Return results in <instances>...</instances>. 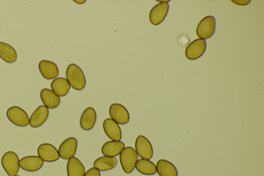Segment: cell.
I'll return each instance as SVG.
<instances>
[{
	"mask_svg": "<svg viewBox=\"0 0 264 176\" xmlns=\"http://www.w3.org/2000/svg\"><path fill=\"white\" fill-rule=\"evenodd\" d=\"M67 80L72 89L81 91L85 87L86 81L85 75L81 68L74 64H71L67 68Z\"/></svg>",
	"mask_w": 264,
	"mask_h": 176,
	"instance_id": "cell-1",
	"label": "cell"
},
{
	"mask_svg": "<svg viewBox=\"0 0 264 176\" xmlns=\"http://www.w3.org/2000/svg\"><path fill=\"white\" fill-rule=\"evenodd\" d=\"M121 167L126 174L131 173L135 169L137 162L139 160L138 155L132 147L125 148L120 154Z\"/></svg>",
	"mask_w": 264,
	"mask_h": 176,
	"instance_id": "cell-2",
	"label": "cell"
},
{
	"mask_svg": "<svg viewBox=\"0 0 264 176\" xmlns=\"http://www.w3.org/2000/svg\"><path fill=\"white\" fill-rule=\"evenodd\" d=\"M216 23L214 17L209 16L204 18L197 28V35L200 39L207 40L211 37L216 30Z\"/></svg>",
	"mask_w": 264,
	"mask_h": 176,
	"instance_id": "cell-3",
	"label": "cell"
},
{
	"mask_svg": "<svg viewBox=\"0 0 264 176\" xmlns=\"http://www.w3.org/2000/svg\"><path fill=\"white\" fill-rule=\"evenodd\" d=\"M1 164L9 176H16L20 168L18 156L12 151L4 154L1 159Z\"/></svg>",
	"mask_w": 264,
	"mask_h": 176,
	"instance_id": "cell-4",
	"label": "cell"
},
{
	"mask_svg": "<svg viewBox=\"0 0 264 176\" xmlns=\"http://www.w3.org/2000/svg\"><path fill=\"white\" fill-rule=\"evenodd\" d=\"M6 115L9 121L17 126L24 127L30 124V119L26 112L18 106H14L9 108Z\"/></svg>",
	"mask_w": 264,
	"mask_h": 176,
	"instance_id": "cell-5",
	"label": "cell"
},
{
	"mask_svg": "<svg viewBox=\"0 0 264 176\" xmlns=\"http://www.w3.org/2000/svg\"><path fill=\"white\" fill-rule=\"evenodd\" d=\"M135 151L142 159L150 160L152 158L153 151L150 141L143 135H139L135 143Z\"/></svg>",
	"mask_w": 264,
	"mask_h": 176,
	"instance_id": "cell-6",
	"label": "cell"
},
{
	"mask_svg": "<svg viewBox=\"0 0 264 176\" xmlns=\"http://www.w3.org/2000/svg\"><path fill=\"white\" fill-rule=\"evenodd\" d=\"M109 114L111 119L119 125H124L129 122V113L121 104H112L110 107Z\"/></svg>",
	"mask_w": 264,
	"mask_h": 176,
	"instance_id": "cell-7",
	"label": "cell"
},
{
	"mask_svg": "<svg viewBox=\"0 0 264 176\" xmlns=\"http://www.w3.org/2000/svg\"><path fill=\"white\" fill-rule=\"evenodd\" d=\"M207 48V43L202 39H197L191 43L185 50V55L188 59H198L204 53Z\"/></svg>",
	"mask_w": 264,
	"mask_h": 176,
	"instance_id": "cell-8",
	"label": "cell"
},
{
	"mask_svg": "<svg viewBox=\"0 0 264 176\" xmlns=\"http://www.w3.org/2000/svg\"><path fill=\"white\" fill-rule=\"evenodd\" d=\"M38 156L46 162H53L59 160L60 156L55 147L49 143H44L37 149Z\"/></svg>",
	"mask_w": 264,
	"mask_h": 176,
	"instance_id": "cell-9",
	"label": "cell"
},
{
	"mask_svg": "<svg viewBox=\"0 0 264 176\" xmlns=\"http://www.w3.org/2000/svg\"><path fill=\"white\" fill-rule=\"evenodd\" d=\"M169 5L165 2H161L153 7L149 14V20L154 25L161 24L167 16Z\"/></svg>",
	"mask_w": 264,
	"mask_h": 176,
	"instance_id": "cell-10",
	"label": "cell"
},
{
	"mask_svg": "<svg viewBox=\"0 0 264 176\" xmlns=\"http://www.w3.org/2000/svg\"><path fill=\"white\" fill-rule=\"evenodd\" d=\"M77 149V141L74 137L64 140L58 149V153L62 159L68 160L73 157Z\"/></svg>",
	"mask_w": 264,
	"mask_h": 176,
	"instance_id": "cell-11",
	"label": "cell"
},
{
	"mask_svg": "<svg viewBox=\"0 0 264 176\" xmlns=\"http://www.w3.org/2000/svg\"><path fill=\"white\" fill-rule=\"evenodd\" d=\"M44 161L39 156H27L19 160V166L24 171L36 172L41 169Z\"/></svg>",
	"mask_w": 264,
	"mask_h": 176,
	"instance_id": "cell-12",
	"label": "cell"
},
{
	"mask_svg": "<svg viewBox=\"0 0 264 176\" xmlns=\"http://www.w3.org/2000/svg\"><path fill=\"white\" fill-rule=\"evenodd\" d=\"M103 128L105 134L114 141H120L122 132L120 126L111 119H106L103 124Z\"/></svg>",
	"mask_w": 264,
	"mask_h": 176,
	"instance_id": "cell-13",
	"label": "cell"
},
{
	"mask_svg": "<svg viewBox=\"0 0 264 176\" xmlns=\"http://www.w3.org/2000/svg\"><path fill=\"white\" fill-rule=\"evenodd\" d=\"M49 111L45 105L38 106L32 113L30 119V125L36 128L42 126L47 120Z\"/></svg>",
	"mask_w": 264,
	"mask_h": 176,
	"instance_id": "cell-14",
	"label": "cell"
},
{
	"mask_svg": "<svg viewBox=\"0 0 264 176\" xmlns=\"http://www.w3.org/2000/svg\"><path fill=\"white\" fill-rule=\"evenodd\" d=\"M96 121V114L92 107H87L83 112L80 121L82 129L85 131L92 130Z\"/></svg>",
	"mask_w": 264,
	"mask_h": 176,
	"instance_id": "cell-15",
	"label": "cell"
},
{
	"mask_svg": "<svg viewBox=\"0 0 264 176\" xmlns=\"http://www.w3.org/2000/svg\"><path fill=\"white\" fill-rule=\"evenodd\" d=\"M39 70L43 76L47 80L55 79L59 74L57 65L53 62L43 60L39 63Z\"/></svg>",
	"mask_w": 264,
	"mask_h": 176,
	"instance_id": "cell-16",
	"label": "cell"
},
{
	"mask_svg": "<svg viewBox=\"0 0 264 176\" xmlns=\"http://www.w3.org/2000/svg\"><path fill=\"white\" fill-rule=\"evenodd\" d=\"M125 148V144L121 141H111L103 144L101 152L104 156L115 157L120 154Z\"/></svg>",
	"mask_w": 264,
	"mask_h": 176,
	"instance_id": "cell-17",
	"label": "cell"
},
{
	"mask_svg": "<svg viewBox=\"0 0 264 176\" xmlns=\"http://www.w3.org/2000/svg\"><path fill=\"white\" fill-rule=\"evenodd\" d=\"M41 99L45 106L50 109L57 108L61 102L60 97L56 95L52 90L48 89L42 90Z\"/></svg>",
	"mask_w": 264,
	"mask_h": 176,
	"instance_id": "cell-18",
	"label": "cell"
},
{
	"mask_svg": "<svg viewBox=\"0 0 264 176\" xmlns=\"http://www.w3.org/2000/svg\"><path fill=\"white\" fill-rule=\"evenodd\" d=\"M67 172L68 176H84L85 169L80 160L73 156L68 159Z\"/></svg>",
	"mask_w": 264,
	"mask_h": 176,
	"instance_id": "cell-19",
	"label": "cell"
},
{
	"mask_svg": "<svg viewBox=\"0 0 264 176\" xmlns=\"http://www.w3.org/2000/svg\"><path fill=\"white\" fill-rule=\"evenodd\" d=\"M118 164V160L115 157L102 156L97 158L94 162V168L100 172L110 171L114 169Z\"/></svg>",
	"mask_w": 264,
	"mask_h": 176,
	"instance_id": "cell-20",
	"label": "cell"
},
{
	"mask_svg": "<svg viewBox=\"0 0 264 176\" xmlns=\"http://www.w3.org/2000/svg\"><path fill=\"white\" fill-rule=\"evenodd\" d=\"M52 91L58 96L64 97L69 93L71 86L64 77L56 78L51 84Z\"/></svg>",
	"mask_w": 264,
	"mask_h": 176,
	"instance_id": "cell-21",
	"label": "cell"
},
{
	"mask_svg": "<svg viewBox=\"0 0 264 176\" xmlns=\"http://www.w3.org/2000/svg\"><path fill=\"white\" fill-rule=\"evenodd\" d=\"M156 168L160 176H178V171L175 166L167 160L158 161Z\"/></svg>",
	"mask_w": 264,
	"mask_h": 176,
	"instance_id": "cell-22",
	"label": "cell"
},
{
	"mask_svg": "<svg viewBox=\"0 0 264 176\" xmlns=\"http://www.w3.org/2000/svg\"><path fill=\"white\" fill-rule=\"evenodd\" d=\"M0 57L8 63H13L17 60V54L14 48L12 46L0 42Z\"/></svg>",
	"mask_w": 264,
	"mask_h": 176,
	"instance_id": "cell-23",
	"label": "cell"
},
{
	"mask_svg": "<svg viewBox=\"0 0 264 176\" xmlns=\"http://www.w3.org/2000/svg\"><path fill=\"white\" fill-rule=\"evenodd\" d=\"M135 168L139 172L145 175H153L156 173V166L149 160H139L136 163Z\"/></svg>",
	"mask_w": 264,
	"mask_h": 176,
	"instance_id": "cell-24",
	"label": "cell"
},
{
	"mask_svg": "<svg viewBox=\"0 0 264 176\" xmlns=\"http://www.w3.org/2000/svg\"><path fill=\"white\" fill-rule=\"evenodd\" d=\"M84 176H101L100 172L94 167L88 170Z\"/></svg>",
	"mask_w": 264,
	"mask_h": 176,
	"instance_id": "cell-25",
	"label": "cell"
},
{
	"mask_svg": "<svg viewBox=\"0 0 264 176\" xmlns=\"http://www.w3.org/2000/svg\"><path fill=\"white\" fill-rule=\"evenodd\" d=\"M74 1L78 4H83L86 2L85 0H83V1Z\"/></svg>",
	"mask_w": 264,
	"mask_h": 176,
	"instance_id": "cell-26",
	"label": "cell"
},
{
	"mask_svg": "<svg viewBox=\"0 0 264 176\" xmlns=\"http://www.w3.org/2000/svg\"><path fill=\"white\" fill-rule=\"evenodd\" d=\"M16 176H21L16 175Z\"/></svg>",
	"mask_w": 264,
	"mask_h": 176,
	"instance_id": "cell-27",
	"label": "cell"
}]
</instances>
